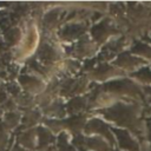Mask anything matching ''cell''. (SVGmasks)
<instances>
[{
    "instance_id": "6da1fadb",
    "label": "cell",
    "mask_w": 151,
    "mask_h": 151,
    "mask_svg": "<svg viewBox=\"0 0 151 151\" xmlns=\"http://www.w3.org/2000/svg\"><path fill=\"white\" fill-rule=\"evenodd\" d=\"M38 42H39V33L35 27H31L21 41V50H20L21 55L27 57L32 54L35 51Z\"/></svg>"
}]
</instances>
